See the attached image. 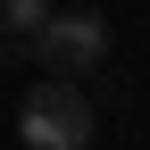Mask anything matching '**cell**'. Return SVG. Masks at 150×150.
I'll list each match as a JSON object with an SVG mask.
<instances>
[{"label": "cell", "mask_w": 150, "mask_h": 150, "mask_svg": "<svg viewBox=\"0 0 150 150\" xmlns=\"http://www.w3.org/2000/svg\"><path fill=\"white\" fill-rule=\"evenodd\" d=\"M108 17L100 8H50L42 25H33V42H25V59L33 67H50L59 83H75V75H92V67H108Z\"/></svg>", "instance_id": "6da1fadb"}, {"label": "cell", "mask_w": 150, "mask_h": 150, "mask_svg": "<svg viewBox=\"0 0 150 150\" xmlns=\"http://www.w3.org/2000/svg\"><path fill=\"white\" fill-rule=\"evenodd\" d=\"M17 142H25V150H83V142H92V100H83V83L42 75V83L25 92V108H17Z\"/></svg>", "instance_id": "7a4b0ae2"}, {"label": "cell", "mask_w": 150, "mask_h": 150, "mask_svg": "<svg viewBox=\"0 0 150 150\" xmlns=\"http://www.w3.org/2000/svg\"><path fill=\"white\" fill-rule=\"evenodd\" d=\"M42 17H50V0H0V33H8V42H33Z\"/></svg>", "instance_id": "3957f363"}]
</instances>
